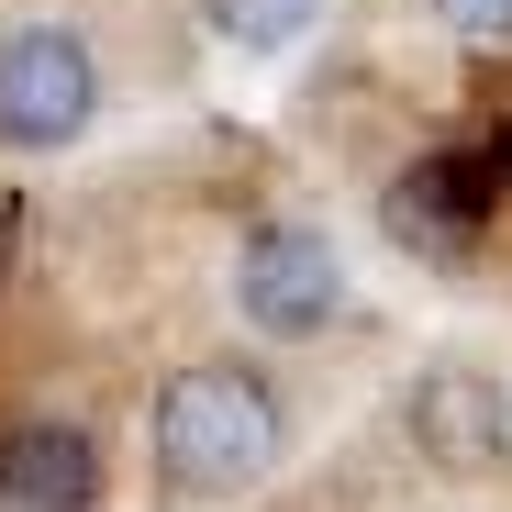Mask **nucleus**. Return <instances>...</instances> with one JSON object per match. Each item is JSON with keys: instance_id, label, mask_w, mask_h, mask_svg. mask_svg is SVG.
<instances>
[{"instance_id": "nucleus-4", "label": "nucleus", "mask_w": 512, "mask_h": 512, "mask_svg": "<svg viewBox=\"0 0 512 512\" xmlns=\"http://www.w3.org/2000/svg\"><path fill=\"white\" fill-rule=\"evenodd\" d=\"M0 512H101V457L78 423H12L0 435Z\"/></svg>"}, {"instance_id": "nucleus-10", "label": "nucleus", "mask_w": 512, "mask_h": 512, "mask_svg": "<svg viewBox=\"0 0 512 512\" xmlns=\"http://www.w3.org/2000/svg\"><path fill=\"white\" fill-rule=\"evenodd\" d=\"M501 435H512V390H501Z\"/></svg>"}, {"instance_id": "nucleus-9", "label": "nucleus", "mask_w": 512, "mask_h": 512, "mask_svg": "<svg viewBox=\"0 0 512 512\" xmlns=\"http://www.w3.org/2000/svg\"><path fill=\"white\" fill-rule=\"evenodd\" d=\"M490 179H512V134H501V145H490Z\"/></svg>"}, {"instance_id": "nucleus-6", "label": "nucleus", "mask_w": 512, "mask_h": 512, "mask_svg": "<svg viewBox=\"0 0 512 512\" xmlns=\"http://www.w3.org/2000/svg\"><path fill=\"white\" fill-rule=\"evenodd\" d=\"M301 23H323V0H212V34L223 45H256V56L301 45Z\"/></svg>"}, {"instance_id": "nucleus-2", "label": "nucleus", "mask_w": 512, "mask_h": 512, "mask_svg": "<svg viewBox=\"0 0 512 512\" xmlns=\"http://www.w3.org/2000/svg\"><path fill=\"white\" fill-rule=\"evenodd\" d=\"M101 112V67L67 23L0 34V145H78Z\"/></svg>"}, {"instance_id": "nucleus-5", "label": "nucleus", "mask_w": 512, "mask_h": 512, "mask_svg": "<svg viewBox=\"0 0 512 512\" xmlns=\"http://www.w3.org/2000/svg\"><path fill=\"white\" fill-rule=\"evenodd\" d=\"M490 156H423V167H401V190H390V223L412 234V245H435V256H457L468 234H479V212H490Z\"/></svg>"}, {"instance_id": "nucleus-3", "label": "nucleus", "mask_w": 512, "mask_h": 512, "mask_svg": "<svg viewBox=\"0 0 512 512\" xmlns=\"http://www.w3.org/2000/svg\"><path fill=\"white\" fill-rule=\"evenodd\" d=\"M234 301L256 334H323L346 312V268H334V245L312 223H256L234 256Z\"/></svg>"}, {"instance_id": "nucleus-1", "label": "nucleus", "mask_w": 512, "mask_h": 512, "mask_svg": "<svg viewBox=\"0 0 512 512\" xmlns=\"http://www.w3.org/2000/svg\"><path fill=\"white\" fill-rule=\"evenodd\" d=\"M290 446V423H279V390L256 379V368H179L156 390V468L167 490H190V501H234L279 468Z\"/></svg>"}, {"instance_id": "nucleus-7", "label": "nucleus", "mask_w": 512, "mask_h": 512, "mask_svg": "<svg viewBox=\"0 0 512 512\" xmlns=\"http://www.w3.org/2000/svg\"><path fill=\"white\" fill-rule=\"evenodd\" d=\"M435 23H457L468 45H512V0H435Z\"/></svg>"}, {"instance_id": "nucleus-8", "label": "nucleus", "mask_w": 512, "mask_h": 512, "mask_svg": "<svg viewBox=\"0 0 512 512\" xmlns=\"http://www.w3.org/2000/svg\"><path fill=\"white\" fill-rule=\"evenodd\" d=\"M12 245H23V223H12V212H0V279H12Z\"/></svg>"}]
</instances>
